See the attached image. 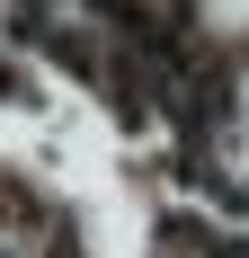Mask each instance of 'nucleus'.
I'll return each mask as SVG.
<instances>
[{
    "label": "nucleus",
    "mask_w": 249,
    "mask_h": 258,
    "mask_svg": "<svg viewBox=\"0 0 249 258\" xmlns=\"http://www.w3.org/2000/svg\"><path fill=\"white\" fill-rule=\"evenodd\" d=\"M214 258H249V240H214Z\"/></svg>",
    "instance_id": "1"
},
{
    "label": "nucleus",
    "mask_w": 249,
    "mask_h": 258,
    "mask_svg": "<svg viewBox=\"0 0 249 258\" xmlns=\"http://www.w3.org/2000/svg\"><path fill=\"white\" fill-rule=\"evenodd\" d=\"M0 98H9V72H0Z\"/></svg>",
    "instance_id": "2"
}]
</instances>
